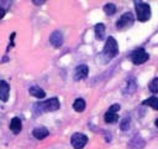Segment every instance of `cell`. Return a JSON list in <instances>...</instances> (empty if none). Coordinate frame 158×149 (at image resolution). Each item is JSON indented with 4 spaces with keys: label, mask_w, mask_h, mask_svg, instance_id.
I'll use <instances>...</instances> for the list:
<instances>
[{
    "label": "cell",
    "mask_w": 158,
    "mask_h": 149,
    "mask_svg": "<svg viewBox=\"0 0 158 149\" xmlns=\"http://www.w3.org/2000/svg\"><path fill=\"white\" fill-rule=\"evenodd\" d=\"M133 21H135V19H133V15H132V12H125L118 20H117V22H116V27L118 29V30H123V29H127V27H130L132 24H133Z\"/></svg>",
    "instance_id": "5"
},
{
    "label": "cell",
    "mask_w": 158,
    "mask_h": 149,
    "mask_svg": "<svg viewBox=\"0 0 158 149\" xmlns=\"http://www.w3.org/2000/svg\"><path fill=\"white\" fill-rule=\"evenodd\" d=\"M154 124H156V127H158V118L156 119V122H154Z\"/></svg>",
    "instance_id": "23"
},
{
    "label": "cell",
    "mask_w": 158,
    "mask_h": 149,
    "mask_svg": "<svg viewBox=\"0 0 158 149\" xmlns=\"http://www.w3.org/2000/svg\"><path fill=\"white\" fill-rule=\"evenodd\" d=\"M70 143L74 147V149H83L88 143V137L83 133H74L70 138Z\"/></svg>",
    "instance_id": "6"
},
{
    "label": "cell",
    "mask_w": 158,
    "mask_h": 149,
    "mask_svg": "<svg viewBox=\"0 0 158 149\" xmlns=\"http://www.w3.org/2000/svg\"><path fill=\"white\" fill-rule=\"evenodd\" d=\"M73 108L77 111V112H83L85 109V101L83 98H77L73 103Z\"/></svg>",
    "instance_id": "15"
},
{
    "label": "cell",
    "mask_w": 158,
    "mask_h": 149,
    "mask_svg": "<svg viewBox=\"0 0 158 149\" xmlns=\"http://www.w3.org/2000/svg\"><path fill=\"white\" fill-rule=\"evenodd\" d=\"M49 132L44 128V127H40V128H35L33 132H32V135L36 138V139H44L46 137H48Z\"/></svg>",
    "instance_id": "11"
},
{
    "label": "cell",
    "mask_w": 158,
    "mask_h": 149,
    "mask_svg": "<svg viewBox=\"0 0 158 149\" xmlns=\"http://www.w3.org/2000/svg\"><path fill=\"white\" fill-rule=\"evenodd\" d=\"M135 7H136V14H137L138 21L146 22V21L151 17V7H149L148 4L136 1V2H135Z\"/></svg>",
    "instance_id": "1"
},
{
    "label": "cell",
    "mask_w": 158,
    "mask_h": 149,
    "mask_svg": "<svg viewBox=\"0 0 158 149\" xmlns=\"http://www.w3.org/2000/svg\"><path fill=\"white\" fill-rule=\"evenodd\" d=\"M88 73H89V67H88L86 65H79V66L74 70L73 77H74L75 81H80V79L86 78Z\"/></svg>",
    "instance_id": "7"
},
{
    "label": "cell",
    "mask_w": 158,
    "mask_h": 149,
    "mask_svg": "<svg viewBox=\"0 0 158 149\" xmlns=\"http://www.w3.org/2000/svg\"><path fill=\"white\" fill-rule=\"evenodd\" d=\"M148 88H149V91H151L152 93H158V77H154V78L149 82Z\"/></svg>",
    "instance_id": "17"
},
{
    "label": "cell",
    "mask_w": 158,
    "mask_h": 149,
    "mask_svg": "<svg viewBox=\"0 0 158 149\" xmlns=\"http://www.w3.org/2000/svg\"><path fill=\"white\" fill-rule=\"evenodd\" d=\"M104 11H105V14L106 15H114L115 12H116V6L114 5V4H111V2H109V4H106L105 6H104Z\"/></svg>",
    "instance_id": "18"
},
{
    "label": "cell",
    "mask_w": 158,
    "mask_h": 149,
    "mask_svg": "<svg viewBox=\"0 0 158 149\" xmlns=\"http://www.w3.org/2000/svg\"><path fill=\"white\" fill-rule=\"evenodd\" d=\"M120 109V104H112L110 108H109V112H112V113H117V111Z\"/></svg>",
    "instance_id": "20"
},
{
    "label": "cell",
    "mask_w": 158,
    "mask_h": 149,
    "mask_svg": "<svg viewBox=\"0 0 158 149\" xmlns=\"http://www.w3.org/2000/svg\"><path fill=\"white\" fill-rule=\"evenodd\" d=\"M130 122H131L130 117H128V115H126V117L121 120V129H122V130H127V129H128V127H130Z\"/></svg>",
    "instance_id": "19"
},
{
    "label": "cell",
    "mask_w": 158,
    "mask_h": 149,
    "mask_svg": "<svg viewBox=\"0 0 158 149\" xmlns=\"http://www.w3.org/2000/svg\"><path fill=\"white\" fill-rule=\"evenodd\" d=\"M59 101L58 98L53 97V98H49L44 102H41V103H36L35 104V108H41L40 112H56L57 109H59Z\"/></svg>",
    "instance_id": "2"
},
{
    "label": "cell",
    "mask_w": 158,
    "mask_h": 149,
    "mask_svg": "<svg viewBox=\"0 0 158 149\" xmlns=\"http://www.w3.org/2000/svg\"><path fill=\"white\" fill-rule=\"evenodd\" d=\"M10 94V86L5 81H0V101L6 102Z\"/></svg>",
    "instance_id": "9"
},
{
    "label": "cell",
    "mask_w": 158,
    "mask_h": 149,
    "mask_svg": "<svg viewBox=\"0 0 158 149\" xmlns=\"http://www.w3.org/2000/svg\"><path fill=\"white\" fill-rule=\"evenodd\" d=\"M33 2H35V4H37V5H40V4H43L44 1H33Z\"/></svg>",
    "instance_id": "22"
},
{
    "label": "cell",
    "mask_w": 158,
    "mask_h": 149,
    "mask_svg": "<svg viewBox=\"0 0 158 149\" xmlns=\"http://www.w3.org/2000/svg\"><path fill=\"white\" fill-rule=\"evenodd\" d=\"M95 36L98 40H102L105 36V25L99 22L95 25Z\"/></svg>",
    "instance_id": "13"
},
{
    "label": "cell",
    "mask_w": 158,
    "mask_h": 149,
    "mask_svg": "<svg viewBox=\"0 0 158 149\" xmlns=\"http://www.w3.org/2000/svg\"><path fill=\"white\" fill-rule=\"evenodd\" d=\"M104 119H105L106 123H116L117 119H118V115H117V113H112V112L107 111L104 115Z\"/></svg>",
    "instance_id": "16"
},
{
    "label": "cell",
    "mask_w": 158,
    "mask_h": 149,
    "mask_svg": "<svg viewBox=\"0 0 158 149\" xmlns=\"http://www.w3.org/2000/svg\"><path fill=\"white\" fill-rule=\"evenodd\" d=\"M4 15H5V9L0 7V19H2V17H4Z\"/></svg>",
    "instance_id": "21"
},
{
    "label": "cell",
    "mask_w": 158,
    "mask_h": 149,
    "mask_svg": "<svg viewBox=\"0 0 158 149\" xmlns=\"http://www.w3.org/2000/svg\"><path fill=\"white\" fill-rule=\"evenodd\" d=\"M21 127H22V124H21V119L20 118L15 117V118L11 119V122H10V129H11V132L14 134H19L21 132Z\"/></svg>",
    "instance_id": "10"
},
{
    "label": "cell",
    "mask_w": 158,
    "mask_h": 149,
    "mask_svg": "<svg viewBox=\"0 0 158 149\" xmlns=\"http://www.w3.org/2000/svg\"><path fill=\"white\" fill-rule=\"evenodd\" d=\"M49 42H51L54 47L62 46V43H63V34H62L60 31L56 30L54 32L51 34V36H49Z\"/></svg>",
    "instance_id": "8"
},
{
    "label": "cell",
    "mask_w": 158,
    "mask_h": 149,
    "mask_svg": "<svg viewBox=\"0 0 158 149\" xmlns=\"http://www.w3.org/2000/svg\"><path fill=\"white\" fill-rule=\"evenodd\" d=\"M142 104H143V106H149V107H152L153 109L158 111V98H157V97H149V98L144 99V101L142 102Z\"/></svg>",
    "instance_id": "14"
},
{
    "label": "cell",
    "mask_w": 158,
    "mask_h": 149,
    "mask_svg": "<svg viewBox=\"0 0 158 149\" xmlns=\"http://www.w3.org/2000/svg\"><path fill=\"white\" fill-rule=\"evenodd\" d=\"M118 53V46H117V42L114 37H109L105 42V46H104V55L107 57V58H112L115 57L116 55Z\"/></svg>",
    "instance_id": "3"
},
{
    "label": "cell",
    "mask_w": 158,
    "mask_h": 149,
    "mask_svg": "<svg viewBox=\"0 0 158 149\" xmlns=\"http://www.w3.org/2000/svg\"><path fill=\"white\" fill-rule=\"evenodd\" d=\"M28 92H30L31 96H33L36 98H44V96H46V92L38 86H32Z\"/></svg>",
    "instance_id": "12"
},
{
    "label": "cell",
    "mask_w": 158,
    "mask_h": 149,
    "mask_svg": "<svg viewBox=\"0 0 158 149\" xmlns=\"http://www.w3.org/2000/svg\"><path fill=\"white\" fill-rule=\"evenodd\" d=\"M149 58V55L144 51V48H137L131 53V60L135 65H142Z\"/></svg>",
    "instance_id": "4"
}]
</instances>
